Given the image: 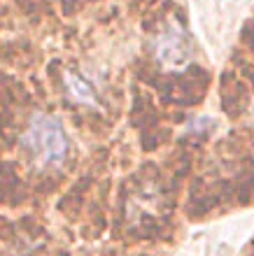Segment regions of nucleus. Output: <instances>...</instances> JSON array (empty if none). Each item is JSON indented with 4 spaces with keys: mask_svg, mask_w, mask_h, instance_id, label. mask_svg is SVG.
<instances>
[{
    "mask_svg": "<svg viewBox=\"0 0 254 256\" xmlns=\"http://www.w3.org/2000/svg\"><path fill=\"white\" fill-rule=\"evenodd\" d=\"M66 86H68V94L73 96V100L82 102V105H96V91L94 86L89 84L84 77H80V74L75 72H68L66 74Z\"/></svg>",
    "mask_w": 254,
    "mask_h": 256,
    "instance_id": "obj_3",
    "label": "nucleus"
},
{
    "mask_svg": "<svg viewBox=\"0 0 254 256\" xmlns=\"http://www.w3.org/2000/svg\"><path fill=\"white\" fill-rule=\"evenodd\" d=\"M24 147L38 168H61L70 152V140L54 116L38 114L28 124Z\"/></svg>",
    "mask_w": 254,
    "mask_h": 256,
    "instance_id": "obj_1",
    "label": "nucleus"
},
{
    "mask_svg": "<svg viewBox=\"0 0 254 256\" xmlns=\"http://www.w3.org/2000/svg\"><path fill=\"white\" fill-rule=\"evenodd\" d=\"M156 58H159L161 66L173 68V70L189 66V61H191V42H189V35L184 33V28L180 24H170L159 35Z\"/></svg>",
    "mask_w": 254,
    "mask_h": 256,
    "instance_id": "obj_2",
    "label": "nucleus"
}]
</instances>
